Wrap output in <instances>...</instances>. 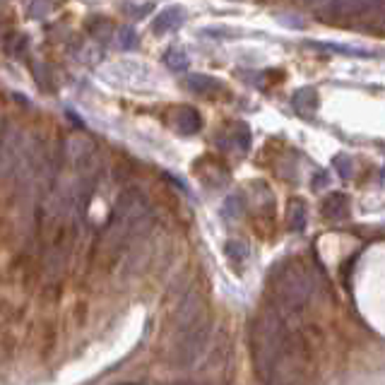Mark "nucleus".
<instances>
[{"label":"nucleus","instance_id":"obj_1","mask_svg":"<svg viewBox=\"0 0 385 385\" xmlns=\"http://www.w3.org/2000/svg\"><path fill=\"white\" fill-rule=\"evenodd\" d=\"M286 335L289 332L284 327V318L275 308L262 311L258 316L256 325H253V361H256V371L262 380H272Z\"/></svg>","mask_w":385,"mask_h":385},{"label":"nucleus","instance_id":"obj_2","mask_svg":"<svg viewBox=\"0 0 385 385\" xmlns=\"http://www.w3.org/2000/svg\"><path fill=\"white\" fill-rule=\"evenodd\" d=\"M313 294V282L301 265H284L275 275V311L282 318L299 313Z\"/></svg>","mask_w":385,"mask_h":385},{"label":"nucleus","instance_id":"obj_3","mask_svg":"<svg viewBox=\"0 0 385 385\" xmlns=\"http://www.w3.org/2000/svg\"><path fill=\"white\" fill-rule=\"evenodd\" d=\"M210 325L208 321H200L195 325H190L188 330L181 332V345H178V364L181 366H192L200 359V354L208 347L210 337Z\"/></svg>","mask_w":385,"mask_h":385},{"label":"nucleus","instance_id":"obj_4","mask_svg":"<svg viewBox=\"0 0 385 385\" xmlns=\"http://www.w3.org/2000/svg\"><path fill=\"white\" fill-rule=\"evenodd\" d=\"M183 22H186V12H183L181 8H166V10H162L154 17L152 32L154 34H169V32L178 29Z\"/></svg>","mask_w":385,"mask_h":385},{"label":"nucleus","instance_id":"obj_5","mask_svg":"<svg viewBox=\"0 0 385 385\" xmlns=\"http://www.w3.org/2000/svg\"><path fill=\"white\" fill-rule=\"evenodd\" d=\"M292 106L299 116L303 119H311L318 109V92L313 87H301L299 92H294L292 97Z\"/></svg>","mask_w":385,"mask_h":385},{"label":"nucleus","instance_id":"obj_6","mask_svg":"<svg viewBox=\"0 0 385 385\" xmlns=\"http://www.w3.org/2000/svg\"><path fill=\"white\" fill-rule=\"evenodd\" d=\"M321 212H323V217L340 222V219H345L347 214H349V200H347L345 192H332L330 198L323 200Z\"/></svg>","mask_w":385,"mask_h":385},{"label":"nucleus","instance_id":"obj_7","mask_svg":"<svg viewBox=\"0 0 385 385\" xmlns=\"http://www.w3.org/2000/svg\"><path fill=\"white\" fill-rule=\"evenodd\" d=\"M173 128L183 135H192L200 130V114L190 106H181L176 111V119H173Z\"/></svg>","mask_w":385,"mask_h":385},{"label":"nucleus","instance_id":"obj_8","mask_svg":"<svg viewBox=\"0 0 385 385\" xmlns=\"http://www.w3.org/2000/svg\"><path fill=\"white\" fill-rule=\"evenodd\" d=\"M3 51H5L10 58H25L27 51H29V39L20 32H10V34L3 39Z\"/></svg>","mask_w":385,"mask_h":385},{"label":"nucleus","instance_id":"obj_9","mask_svg":"<svg viewBox=\"0 0 385 385\" xmlns=\"http://www.w3.org/2000/svg\"><path fill=\"white\" fill-rule=\"evenodd\" d=\"M188 89L195 94H203V97H208V94H214L222 89V84L217 82L214 77H210V75H190L188 77Z\"/></svg>","mask_w":385,"mask_h":385},{"label":"nucleus","instance_id":"obj_10","mask_svg":"<svg viewBox=\"0 0 385 385\" xmlns=\"http://www.w3.org/2000/svg\"><path fill=\"white\" fill-rule=\"evenodd\" d=\"M89 34H92L94 39L106 41V39H111V36L116 34V29H114V25H111L109 20H104V17H97V20L89 25Z\"/></svg>","mask_w":385,"mask_h":385},{"label":"nucleus","instance_id":"obj_11","mask_svg":"<svg viewBox=\"0 0 385 385\" xmlns=\"http://www.w3.org/2000/svg\"><path fill=\"white\" fill-rule=\"evenodd\" d=\"M114 36H116V46H119L121 51H130L138 46V34H135L133 27H119Z\"/></svg>","mask_w":385,"mask_h":385},{"label":"nucleus","instance_id":"obj_12","mask_svg":"<svg viewBox=\"0 0 385 385\" xmlns=\"http://www.w3.org/2000/svg\"><path fill=\"white\" fill-rule=\"evenodd\" d=\"M164 63H166L173 73H183V70L188 68V55L183 53L181 49H169L166 53H164Z\"/></svg>","mask_w":385,"mask_h":385},{"label":"nucleus","instance_id":"obj_13","mask_svg":"<svg viewBox=\"0 0 385 385\" xmlns=\"http://www.w3.org/2000/svg\"><path fill=\"white\" fill-rule=\"evenodd\" d=\"M227 256L232 262H241L246 260L248 256H251V251H248V243L241 241V238H234V241L227 243Z\"/></svg>","mask_w":385,"mask_h":385},{"label":"nucleus","instance_id":"obj_14","mask_svg":"<svg viewBox=\"0 0 385 385\" xmlns=\"http://www.w3.org/2000/svg\"><path fill=\"white\" fill-rule=\"evenodd\" d=\"M49 12H51V0H29V5H27V15L32 20H44Z\"/></svg>","mask_w":385,"mask_h":385},{"label":"nucleus","instance_id":"obj_15","mask_svg":"<svg viewBox=\"0 0 385 385\" xmlns=\"http://www.w3.org/2000/svg\"><path fill=\"white\" fill-rule=\"evenodd\" d=\"M313 49L337 51V53H347V55H371V51L366 49H354V46H340V44H313Z\"/></svg>","mask_w":385,"mask_h":385},{"label":"nucleus","instance_id":"obj_16","mask_svg":"<svg viewBox=\"0 0 385 385\" xmlns=\"http://www.w3.org/2000/svg\"><path fill=\"white\" fill-rule=\"evenodd\" d=\"M303 224H306V205H303L301 200H297V203L292 205V229L294 232H301Z\"/></svg>","mask_w":385,"mask_h":385},{"label":"nucleus","instance_id":"obj_17","mask_svg":"<svg viewBox=\"0 0 385 385\" xmlns=\"http://www.w3.org/2000/svg\"><path fill=\"white\" fill-rule=\"evenodd\" d=\"M34 75H36V82L41 87L49 89V79H51V68L46 63H34Z\"/></svg>","mask_w":385,"mask_h":385},{"label":"nucleus","instance_id":"obj_18","mask_svg":"<svg viewBox=\"0 0 385 385\" xmlns=\"http://www.w3.org/2000/svg\"><path fill=\"white\" fill-rule=\"evenodd\" d=\"M332 164H335V169L340 171L342 178H349L351 176V159L349 157H345V154H337L335 162H332Z\"/></svg>","mask_w":385,"mask_h":385},{"label":"nucleus","instance_id":"obj_19","mask_svg":"<svg viewBox=\"0 0 385 385\" xmlns=\"http://www.w3.org/2000/svg\"><path fill=\"white\" fill-rule=\"evenodd\" d=\"M0 3H3V0H0Z\"/></svg>","mask_w":385,"mask_h":385}]
</instances>
